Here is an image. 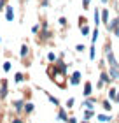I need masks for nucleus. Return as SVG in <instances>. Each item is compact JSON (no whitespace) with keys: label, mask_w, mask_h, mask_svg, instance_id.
Listing matches in <instances>:
<instances>
[{"label":"nucleus","mask_w":119,"mask_h":123,"mask_svg":"<svg viewBox=\"0 0 119 123\" xmlns=\"http://www.w3.org/2000/svg\"><path fill=\"white\" fill-rule=\"evenodd\" d=\"M0 44H2V37H0Z\"/></svg>","instance_id":"nucleus-35"},{"label":"nucleus","mask_w":119,"mask_h":123,"mask_svg":"<svg viewBox=\"0 0 119 123\" xmlns=\"http://www.w3.org/2000/svg\"><path fill=\"white\" fill-rule=\"evenodd\" d=\"M40 5L42 7H49V0H40Z\"/></svg>","instance_id":"nucleus-29"},{"label":"nucleus","mask_w":119,"mask_h":123,"mask_svg":"<svg viewBox=\"0 0 119 123\" xmlns=\"http://www.w3.org/2000/svg\"><path fill=\"white\" fill-rule=\"evenodd\" d=\"M89 60H96V48H95V44H91V48H89Z\"/></svg>","instance_id":"nucleus-12"},{"label":"nucleus","mask_w":119,"mask_h":123,"mask_svg":"<svg viewBox=\"0 0 119 123\" xmlns=\"http://www.w3.org/2000/svg\"><path fill=\"white\" fill-rule=\"evenodd\" d=\"M11 123H23V121H21L19 118H12V120H11Z\"/></svg>","instance_id":"nucleus-33"},{"label":"nucleus","mask_w":119,"mask_h":123,"mask_svg":"<svg viewBox=\"0 0 119 123\" xmlns=\"http://www.w3.org/2000/svg\"><path fill=\"white\" fill-rule=\"evenodd\" d=\"M81 77H82V72L81 70H74L72 76H70V79H68V85L70 86H77L79 83H81Z\"/></svg>","instance_id":"nucleus-1"},{"label":"nucleus","mask_w":119,"mask_h":123,"mask_svg":"<svg viewBox=\"0 0 119 123\" xmlns=\"http://www.w3.org/2000/svg\"><path fill=\"white\" fill-rule=\"evenodd\" d=\"M14 79H16V83H23V81H25V76L21 74V72H18V74H16V77H14Z\"/></svg>","instance_id":"nucleus-20"},{"label":"nucleus","mask_w":119,"mask_h":123,"mask_svg":"<svg viewBox=\"0 0 119 123\" xmlns=\"http://www.w3.org/2000/svg\"><path fill=\"white\" fill-rule=\"evenodd\" d=\"M100 21H102V11L95 9V23H96V26L100 25Z\"/></svg>","instance_id":"nucleus-10"},{"label":"nucleus","mask_w":119,"mask_h":123,"mask_svg":"<svg viewBox=\"0 0 119 123\" xmlns=\"http://www.w3.org/2000/svg\"><path fill=\"white\" fill-rule=\"evenodd\" d=\"M58 23H60L61 26H65V25H67V18H60V19H58Z\"/></svg>","instance_id":"nucleus-28"},{"label":"nucleus","mask_w":119,"mask_h":123,"mask_svg":"<svg viewBox=\"0 0 119 123\" xmlns=\"http://www.w3.org/2000/svg\"><path fill=\"white\" fill-rule=\"evenodd\" d=\"M110 81H112V77H110L109 72H102V74H100V81H98V85H96V88H103L105 83H110Z\"/></svg>","instance_id":"nucleus-2"},{"label":"nucleus","mask_w":119,"mask_h":123,"mask_svg":"<svg viewBox=\"0 0 119 123\" xmlns=\"http://www.w3.org/2000/svg\"><path fill=\"white\" fill-rule=\"evenodd\" d=\"M109 97H110V100H116V97H117L116 88H110V90H109Z\"/></svg>","instance_id":"nucleus-17"},{"label":"nucleus","mask_w":119,"mask_h":123,"mask_svg":"<svg viewBox=\"0 0 119 123\" xmlns=\"http://www.w3.org/2000/svg\"><path fill=\"white\" fill-rule=\"evenodd\" d=\"M75 51H77V53H82V51H84V44H77V46H75Z\"/></svg>","instance_id":"nucleus-24"},{"label":"nucleus","mask_w":119,"mask_h":123,"mask_svg":"<svg viewBox=\"0 0 119 123\" xmlns=\"http://www.w3.org/2000/svg\"><path fill=\"white\" fill-rule=\"evenodd\" d=\"M91 92H93V86H91V83H86V85H84V97H89V95H91Z\"/></svg>","instance_id":"nucleus-9"},{"label":"nucleus","mask_w":119,"mask_h":123,"mask_svg":"<svg viewBox=\"0 0 119 123\" xmlns=\"http://www.w3.org/2000/svg\"><path fill=\"white\" fill-rule=\"evenodd\" d=\"M5 19L7 21H14V9H12V5H7V7H5Z\"/></svg>","instance_id":"nucleus-5"},{"label":"nucleus","mask_w":119,"mask_h":123,"mask_svg":"<svg viewBox=\"0 0 119 123\" xmlns=\"http://www.w3.org/2000/svg\"><path fill=\"white\" fill-rule=\"evenodd\" d=\"M39 28H40L39 25H33V26H32V33H39Z\"/></svg>","instance_id":"nucleus-27"},{"label":"nucleus","mask_w":119,"mask_h":123,"mask_svg":"<svg viewBox=\"0 0 119 123\" xmlns=\"http://www.w3.org/2000/svg\"><path fill=\"white\" fill-rule=\"evenodd\" d=\"M0 85H2V86H0V100H4L5 97H7V81L2 79Z\"/></svg>","instance_id":"nucleus-4"},{"label":"nucleus","mask_w":119,"mask_h":123,"mask_svg":"<svg viewBox=\"0 0 119 123\" xmlns=\"http://www.w3.org/2000/svg\"><path fill=\"white\" fill-rule=\"evenodd\" d=\"M93 116H95V111H93V109L84 111V120H89V118H93Z\"/></svg>","instance_id":"nucleus-15"},{"label":"nucleus","mask_w":119,"mask_h":123,"mask_svg":"<svg viewBox=\"0 0 119 123\" xmlns=\"http://www.w3.org/2000/svg\"><path fill=\"white\" fill-rule=\"evenodd\" d=\"M51 35H53V32L47 28V23H44L42 25V30H40V41H47Z\"/></svg>","instance_id":"nucleus-3"},{"label":"nucleus","mask_w":119,"mask_h":123,"mask_svg":"<svg viewBox=\"0 0 119 123\" xmlns=\"http://www.w3.org/2000/svg\"><path fill=\"white\" fill-rule=\"evenodd\" d=\"M11 69H12V63H11V62H5V63H4V70H5V72H9Z\"/></svg>","instance_id":"nucleus-21"},{"label":"nucleus","mask_w":119,"mask_h":123,"mask_svg":"<svg viewBox=\"0 0 119 123\" xmlns=\"http://www.w3.org/2000/svg\"><path fill=\"white\" fill-rule=\"evenodd\" d=\"M47 97H49V102H51V104H54V105H58V104H60V102H58V98L53 97V95H47Z\"/></svg>","instance_id":"nucleus-22"},{"label":"nucleus","mask_w":119,"mask_h":123,"mask_svg":"<svg viewBox=\"0 0 119 123\" xmlns=\"http://www.w3.org/2000/svg\"><path fill=\"white\" fill-rule=\"evenodd\" d=\"M79 25H81V26L86 25V18H82V16H81V18H79Z\"/></svg>","instance_id":"nucleus-31"},{"label":"nucleus","mask_w":119,"mask_h":123,"mask_svg":"<svg viewBox=\"0 0 119 123\" xmlns=\"http://www.w3.org/2000/svg\"><path fill=\"white\" fill-rule=\"evenodd\" d=\"M72 105H74V98H68V100H67V107H72Z\"/></svg>","instance_id":"nucleus-30"},{"label":"nucleus","mask_w":119,"mask_h":123,"mask_svg":"<svg viewBox=\"0 0 119 123\" xmlns=\"http://www.w3.org/2000/svg\"><path fill=\"white\" fill-rule=\"evenodd\" d=\"M81 33H82V35H89V26L88 25H82L81 26Z\"/></svg>","instance_id":"nucleus-19"},{"label":"nucleus","mask_w":119,"mask_h":123,"mask_svg":"<svg viewBox=\"0 0 119 123\" xmlns=\"http://www.w3.org/2000/svg\"><path fill=\"white\" fill-rule=\"evenodd\" d=\"M89 4H91V0H82V7H84V9H88Z\"/></svg>","instance_id":"nucleus-26"},{"label":"nucleus","mask_w":119,"mask_h":123,"mask_svg":"<svg viewBox=\"0 0 119 123\" xmlns=\"http://www.w3.org/2000/svg\"><path fill=\"white\" fill-rule=\"evenodd\" d=\"M109 74L112 79H119V67H109Z\"/></svg>","instance_id":"nucleus-6"},{"label":"nucleus","mask_w":119,"mask_h":123,"mask_svg":"<svg viewBox=\"0 0 119 123\" xmlns=\"http://www.w3.org/2000/svg\"><path fill=\"white\" fill-rule=\"evenodd\" d=\"M103 109H107V111H109V109H110V104H109V102H107V100H105V102H103Z\"/></svg>","instance_id":"nucleus-32"},{"label":"nucleus","mask_w":119,"mask_h":123,"mask_svg":"<svg viewBox=\"0 0 119 123\" xmlns=\"http://www.w3.org/2000/svg\"><path fill=\"white\" fill-rule=\"evenodd\" d=\"M98 33H100V32H98V26H96V28L93 30V33H91V42H93V44L96 42V39H98Z\"/></svg>","instance_id":"nucleus-16"},{"label":"nucleus","mask_w":119,"mask_h":123,"mask_svg":"<svg viewBox=\"0 0 119 123\" xmlns=\"http://www.w3.org/2000/svg\"><path fill=\"white\" fill-rule=\"evenodd\" d=\"M67 123H77V120H75V118H68V121H67Z\"/></svg>","instance_id":"nucleus-34"},{"label":"nucleus","mask_w":119,"mask_h":123,"mask_svg":"<svg viewBox=\"0 0 119 123\" xmlns=\"http://www.w3.org/2000/svg\"><path fill=\"white\" fill-rule=\"evenodd\" d=\"M28 53H30L28 46H26V44H21V49H19V56H21V58H26V56H28Z\"/></svg>","instance_id":"nucleus-7"},{"label":"nucleus","mask_w":119,"mask_h":123,"mask_svg":"<svg viewBox=\"0 0 119 123\" xmlns=\"http://www.w3.org/2000/svg\"><path fill=\"white\" fill-rule=\"evenodd\" d=\"M56 60H58L56 53H47V62H49V63H56Z\"/></svg>","instance_id":"nucleus-14"},{"label":"nucleus","mask_w":119,"mask_h":123,"mask_svg":"<svg viewBox=\"0 0 119 123\" xmlns=\"http://www.w3.org/2000/svg\"><path fill=\"white\" fill-rule=\"evenodd\" d=\"M33 109H35V105H33L32 102H25V113H33Z\"/></svg>","instance_id":"nucleus-11"},{"label":"nucleus","mask_w":119,"mask_h":123,"mask_svg":"<svg viewBox=\"0 0 119 123\" xmlns=\"http://www.w3.org/2000/svg\"><path fill=\"white\" fill-rule=\"evenodd\" d=\"M14 109H16V111L25 109V102H23V100H16V102H14Z\"/></svg>","instance_id":"nucleus-13"},{"label":"nucleus","mask_w":119,"mask_h":123,"mask_svg":"<svg viewBox=\"0 0 119 123\" xmlns=\"http://www.w3.org/2000/svg\"><path fill=\"white\" fill-rule=\"evenodd\" d=\"M98 120H100V121H109V120H110V116H107V114H100V116H98Z\"/></svg>","instance_id":"nucleus-23"},{"label":"nucleus","mask_w":119,"mask_h":123,"mask_svg":"<svg viewBox=\"0 0 119 123\" xmlns=\"http://www.w3.org/2000/svg\"><path fill=\"white\" fill-rule=\"evenodd\" d=\"M7 7V0H0V11H4Z\"/></svg>","instance_id":"nucleus-25"},{"label":"nucleus","mask_w":119,"mask_h":123,"mask_svg":"<svg viewBox=\"0 0 119 123\" xmlns=\"http://www.w3.org/2000/svg\"><path fill=\"white\" fill-rule=\"evenodd\" d=\"M58 118H60V120H63V121H68V116H67V113H65V111H63V109H61V111H60V114H58Z\"/></svg>","instance_id":"nucleus-18"},{"label":"nucleus","mask_w":119,"mask_h":123,"mask_svg":"<svg viewBox=\"0 0 119 123\" xmlns=\"http://www.w3.org/2000/svg\"><path fill=\"white\" fill-rule=\"evenodd\" d=\"M109 16H110L109 9H103V11H102V21H103L105 25H109Z\"/></svg>","instance_id":"nucleus-8"}]
</instances>
